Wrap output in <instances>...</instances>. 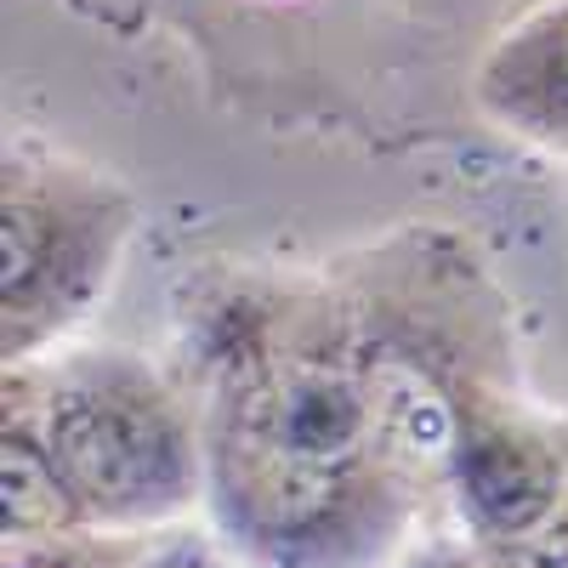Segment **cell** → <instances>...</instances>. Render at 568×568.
Wrapping results in <instances>:
<instances>
[{
    "instance_id": "6da1fadb",
    "label": "cell",
    "mask_w": 568,
    "mask_h": 568,
    "mask_svg": "<svg viewBox=\"0 0 568 568\" xmlns=\"http://www.w3.org/2000/svg\"><path fill=\"white\" fill-rule=\"evenodd\" d=\"M45 449L91 511H154L182 489V433L165 404L125 382L58 393Z\"/></svg>"
},
{
    "instance_id": "7a4b0ae2",
    "label": "cell",
    "mask_w": 568,
    "mask_h": 568,
    "mask_svg": "<svg viewBox=\"0 0 568 568\" xmlns=\"http://www.w3.org/2000/svg\"><path fill=\"white\" fill-rule=\"evenodd\" d=\"M227 420L278 444L284 455L318 466V471H336V478H353L364 466V455L382 444L369 375H353L342 364L267 369L262 382H251L233 398Z\"/></svg>"
},
{
    "instance_id": "3957f363",
    "label": "cell",
    "mask_w": 568,
    "mask_h": 568,
    "mask_svg": "<svg viewBox=\"0 0 568 568\" xmlns=\"http://www.w3.org/2000/svg\"><path fill=\"white\" fill-rule=\"evenodd\" d=\"M353 478H336V471H318L296 455H284L278 444L245 433V426H222L216 444V489L227 517L240 524L251 540H313L336 506L347 500Z\"/></svg>"
},
{
    "instance_id": "277c9868",
    "label": "cell",
    "mask_w": 568,
    "mask_h": 568,
    "mask_svg": "<svg viewBox=\"0 0 568 568\" xmlns=\"http://www.w3.org/2000/svg\"><path fill=\"white\" fill-rule=\"evenodd\" d=\"M449 460H455L460 500L489 535L524 540L557 517L562 466L540 438L517 433V426H466Z\"/></svg>"
},
{
    "instance_id": "5b68a950",
    "label": "cell",
    "mask_w": 568,
    "mask_h": 568,
    "mask_svg": "<svg viewBox=\"0 0 568 568\" xmlns=\"http://www.w3.org/2000/svg\"><path fill=\"white\" fill-rule=\"evenodd\" d=\"M478 98L511 131L568 149V0L517 23L478 74Z\"/></svg>"
},
{
    "instance_id": "8992f818",
    "label": "cell",
    "mask_w": 568,
    "mask_h": 568,
    "mask_svg": "<svg viewBox=\"0 0 568 568\" xmlns=\"http://www.w3.org/2000/svg\"><path fill=\"white\" fill-rule=\"evenodd\" d=\"M0 251H7V273H0V296H7V324L23 318L34 307V296H45L52 273H69L74 262L63 256H85V245L74 240V216L63 205H52V194L29 187L23 176H7V211H0Z\"/></svg>"
},
{
    "instance_id": "52a82bcc",
    "label": "cell",
    "mask_w": 568,
    "mask_h": 568,
    "mask_svg": "<svg viewBox=\"0 0 568 568\" xmlns=\"http://www.w3.org/2000/svg\"><path fill=\"white\" fill-rule=\"evenodd\" d=\"M0 511H7V535H58L80 517V495L69 489L52 449L23 433H7L0 449Z\"/></svg>"
},
{
    "instance_id": "ba28073f",
    "label": "cell",
    "mask_w": 568,
    "mask_h": 568,
    "mask_svg": "<svg viewBox=\"0 0 568 568\" xmlns=\"http://www.w3.org/2000/svg\"><path fill=\"white\" fill-rule=\"evenodd\" d=\"M369 398H375V426H382V449L409 455V460H438L455 455L460 433L444 409V398L409 369H382L369 375Z\"/></svg>"
},
{
    "instance_id": "9c48e42d",
    "label": "cell",
    "mask_w": 568,
    "mask_h": 568,
    "mask_svg": "<svg viewBox=\"0 0 568 568\" xmlns=\"http://www.w3.org/2000/svg\"><path fill=\"white\" fill-rule=\"evenodd\" d=\"M511 568H568V524H551L511 540Z\"/></svg>"
},
{
    "instance_id": "30bf717a",
    "label": "cell",
    "mask_w": 568,
    "mask_h": 568,
    "mask_svg": "<svg viewBox=\"0 0 568 568\" xmlns=\"http://www.w3.org/2000/svg\"><path fill=\"white\" fill-rule=\"evenodd\" d=\"M433 568H500V562H489V557H478V551H455V557H444V562H433Z\"/></svg>"
}]
</instances>
